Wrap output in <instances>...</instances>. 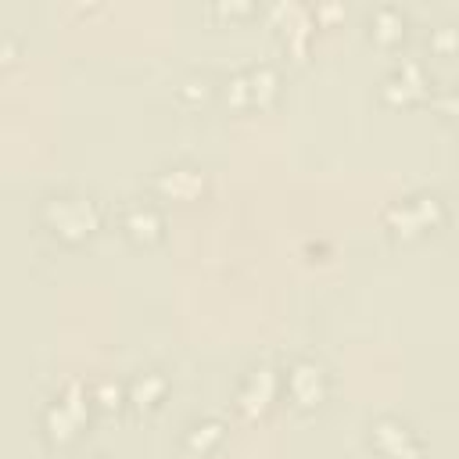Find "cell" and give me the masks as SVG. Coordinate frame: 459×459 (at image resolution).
Listing matches in <instances>:
<instances>
[{"label":"cell","mask_w":459,"mask_h":459,"mask_svg":"<svg viewBox=\"0 0 459 459\" xmlns=\"http://www.w3.org/2000/svg\"><path fill=\"white\" fill-rule=\"evenodd\" d=\"M215 14H226V18H247V14H255V7L251 4H219V7H212Z\"/></svg>","instance_id":"d6986e66"},{"label":"cell","mask_w":459,"mask_h":459,"mask_svg":"<svg viewBox=\"0 0 459 459\" xmlns=\"http://www.w3.org/2000/svg\"><path fill=\"white\" fill-rule=\"evenodd\" d=\"M366 29H369L373 43H380V47L391 50V47H398V43L409 36V18H405L402 7L380 4V7H373V11L366 14Z\"/></svg>","instance_id":"7c38bea8"},{"label":"cell","mask_w":459,"mask_h":459,"mask_svg":"<svg viewBox=\"0 0 459 459\" xmlns=\"http://www.w3.org/2000/svg\"><path fill=\"white\" fill-rule=\"evenodd\" d=\"M226 437V423L219 416H201V420H190L186 430H183V448L190 455H208L222 445Z\"/></svg>","instance_id":"5bb4252c"},{"label":"cell","mask_w":459,"mask_h":459,"mask_svg":"<svg viewBox=\"0 0 459 459\" xmlns=\"http://www.w3.org/2000/svg\"><path fill=\"white\" fill-rule=\"evenodd\" d=\"M369 448L380 459H423V437L398 416H377L369 423Z\"/></svg>","instance_id":"5b68a950"},{"label":"cell","mask_w":459,"mask_h":459,"mask_svg":"<svg viewBox=\"0 0 459 459\" xmlns=\"http://www.w3.org/2000/svg\"><path fill=\"white\" fill-rule=\"evenodd\" d=\"M169 394V377L161 369H140L133 380H126V402L136 412H154Z\"/></svg>","instance_id":"8fae6325"},{"label":"cell","mask_w":459,"mask_h":459,"mask_svg":"<svg viewBox=\"0 0 459 459\" xmlns=\"http://www.w3.org/2000/svg\"><path fill=\"white\" fill-rule=\"evenodd\" d=\"M39 222H43V230H50L65 244H86L90 237L100 233L104 208L93 194L75 190V186H61L39 201Z\"/></svg>","instance_id":"6da1fadb"},{"label":"cell","mask_w":459,"mask_h":459,"mask_svg":"<svg viewBox=\"0 0 459 459\" xmlns=\"http://www.w3.org/2000/svg\"><path fill=\"white\" fill-rule=\"evenodd\" d=\"M312 18H316V14H312L308 7H298V4H280V7H273V22H276V29H280V36H283V43H287L290 50H305L308 36L316 32Z\"/></svg>","instance_id":"4fadbf2b"},{"label":"cell","mask_w":459,"mask_h":459,"mask_svg":"<svg viewBox=\"0 0 459 459\" xmlns=\"http://www.w3.org/2000/svg\"><path fill=\"white\" fill-rule=\"evenodd\" d=\"M93 402H97V405H104V409H118V405L126 402V384H115V380H100V384H97V394H93Z\"/></svg>","instance_id":"2e32d148"},{"label":"cell","mask_w":459,"mask_h":459,"mask_svg":"<svg viewBox=\"0 0 459 459\" xmlns=\"http://www.w3.org/2000/svg\"><path fill=\"white\" fill-rule=\"evenodd\" d=\"M434 104H437V111H441V115H448V118H455V122H459V82L445 86V90L434 97Z\"/></svg>","instance_id":"e0dca14e"},{"label":"cell","mask_w":459,"mask_h":459,"mask_svg":"<svg viewBox=\"0 0 459 459\" xmlns=\"http://www.w3.org/2000/svg\"><path fill=\"white\" fill-rule=\"evenodd\" d=\"M380 219H384V230L391 237L416 240V237H427V233L441 230L445 219H448V208L434 190H412V194H402V197L387 201Z\"/></svg>","instance_id":"7a4b0ae2"},{"label":"cell","mask_w":459,"mask_h":459,"mask_svg":"<svg viewBox=\"0 0 459 459\" xmlns=\"http://www.w3.org/2000/svg\"><path fill=\"white\" fill-rule=\"evenodd\" d=\"M280 90V72L265 61H255V65H244L237 72L226 75L222 82V93H226V104L230 108H262L276 97Z\"/></svg>","instance_id":"3957f363"},{"label":"cell","mask_w":459,"mask_h":459,"mask_svg":"<svg viewBox=\"0 0 459 459\" xmlns=\"http://www.w3.org/2000/svg\"><path fill=\"white\" fill-rule=\"evenodd\" d=\"M283 391L290 398L294 409H319L326 391H330V377L323 369V362L316 359H294L283 373Z\"/></svg>","instance_id":"8992f818"},{"label":"cell","mask_w":459,"mask_h":459,"mask_svg":"<svg viewBox=\"0 0 459 459\" xmlns=\"http://www.w3.org/2000/svg\"><path fill=\"white\" fill-rule=\"evenodd\" d=\"M90 405H97V402H93V394H86L82 384H75V380L65 384V387L47 402V409H43V430H47L54 441L75 437L79 427H82L86 416H90Z\"/></svg>","instance_id":"277c9868"},{"label":"cell","mask_w":459,"mask_h":459,"mask_svg":"<svg viewBox=\"0 0 459 459\" xmlns=\"http://www.w3.org/2000/svg\"><path fill=\"white\" fill-rule=\"evenodd\" d=\"M380 97L387 104H420L430 97V75L420 61H394L380 79Z\"/></svg>","instance_id":"52a82bcc"},{"label":"cell","mask_w":459,"mask_h":459,"mask_svg":"<svg viewBox=\"0 0 459 459\" xmlns=\"http://www.w3.org/2000/svg\"><path fill=\"white\" fill-rule=\"evenodd\" d=\"M276 391H280V373H276L273 366L258 362V366H251V369L240 377L237 394H233V405H237L247 420H255V416H262V412L276 402Z\"/></svg>","instance_id":"ba28073f"},{"label":"cell","mask_w":459,"mask_h":459,"mask_svg":"<svg viewBox=\"0 0 459 459\" xmlns=\"http://www.w3.org/2000/svg\"><path fill=\"white\" fill-rule=\"evenodd\" d=\"M430 50L434 54H452L455 47H459V29L455 25H437V29H430Z\"/></svg>","instance_id":"9a60e30c"},{"label":"cell","mask_w":459,"mask_h":459,"mask_svg":"<svg viewBox=\"0 0 459 459\" xmlns=\"http://www.w3.org/2000/svg\"><path fill=\"white\" fill-rule=\"evenodd\" d=\"M118 226L133 244H154L165 233V215L147 197H126L118 208Z\"/></svg>","instance_id":"9c48e42d"},{"label":"cell","mask_w":459,"mask_h":459,"mask_svg":"<svg viewBox=\"0 0 459 459\" xmlns=\"http://www.w3.org/2000/svg\"><path fill=\"white\" fill-rule=\"evenodd\" d=\"M151 186L165 201H194L204 190V169L194 161H172V165H161L154 172Z\"/></svg>","instance_id":"30bf717a"},{"label":"cell","mask_w":459,"mask_h":459,"mask_svg":"<svg viewBox=\"0 0 459 459\" xmlns=\"http://www.w3.org/2000/svg\"><path fill=\"white\" fill-rule=\"evenodd\" d=\"M179 93H183V100H197V97L204 100V97H208V79H204V75H201V79H197V75H190V79L183 82V90H179Z\"/></svg>","instance_id":"ac0fdd59"}]
</instances>
